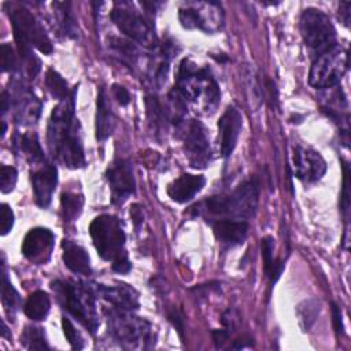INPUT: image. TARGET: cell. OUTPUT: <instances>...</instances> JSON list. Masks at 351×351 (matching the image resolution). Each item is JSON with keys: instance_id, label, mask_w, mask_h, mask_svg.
I'll return each mask as SVG.
<instances>
[{"instance_id": "cell-29", "label": "cell", "mask_w": 351, "mask_h": 351, "mask_svg": "<svg viewBox=\"0 0 351 351\" xmlns=\"http://www.w3.org/2000/svg\"><path fill=\"white\" fill-rule=\"evenodd\" d=\"M52 5L56 12V21L60 32L69 38H75L78 34V26H77V19L71 10V3L55 1Z\"/></svg>"}, {"instance_id": "cell-41", "label": "cell", "mask_w": 351, "mask_h": 351, "mask_svg": "<svg viewBox=\"0 0 351 351\" xmlns=\"http://www.w3.org/2000/svg\"><path fill=\"white\" fill-rule=\"evenodd\" d=\"M221 322L222 325L225 326L226 330H229L230 333L239 326V322H240V314L236 308L233 307H229L223 311L222 314V318H221Z\"/></svg>"}, {"instance_id": "cell-31", "label": "cell", "mask_w": 351, "mask_h": 351, "mask_svg": "<svg viewBox=\"0 0 351 351\" xmlns=\"http://www.w3.org/2000/svg\"><path fill=\"white\" fill-rule=\"evenodd\" d=\"M1 303L7 311L8 315L14 317V314L18 311L19 306H21V298L19 293L16 292V289L12 287L11 281L8 280L5 270H4V265H1Z\"/></svg>"}, {"instance_id": "cell-46", "label": "cell", "mask_w": 351, "mask_h": 351, "mask_svg": "<svg viewBox=\"0 0 351 351\" xmlns=\"http://www.w3.org/2000/svg\"><path fill=\"white\" fill-rule=\"evenodd\" d=\"M211 335L217 347H222L223 343L230 337V332L226 329H215L211 332Z\"/></svg>"}, {"instance_id": "cell-2", "label": "cell", "mask_w": 351, "mask_h": 351, "mask_svg": "<svg viewBox=\"0 0 351 351\" xmlns=\"http://www.w3.org/2000/svg\"><path fill=\"white\" fill-rule=\"evenodd\" d=\"M259 180L251 177L243 181L230 193L210 196L192 207L195 215H208L214 219H241L247 221L256 213L259 202Z\"/></svg>"}, {"instance_id": "cell-27", "label": "cell", "mask_w": 351, "mask_h": 351, "mask_svg": "<svg viewBox=\"0 0 351 351\" xmlns=\"http://www.w3.org/2000/svg\"><path fill=\"white\" fill-rule=\"evenodd\" d=\"M108 48L115 53V56L126 66H134L140 58V51L132 40L111 36L108 37Z\"/></svg>"}, {"instance_id": "cell-25", "label": "cell", "mask_w": 351, "mask_h": 351, "mask_svg": "<svg viewBox=\"0 0 351 351\" xmlns=\"http://www.w3.org/2000/svg\"><path fill=\"white\" fill-rule=\"evenodd\" d=\"M261 250H262V259H263V274L266 276L269 285L273 287L280 278V276L282 274L285 262L278 258H274V240L270 236H266L262 239Z\"/></svg>"}, {"instance_id": "cell-13", "label": "cell", "mask_w": 351, "mask_h": 351, "mask_svg": "<svg viewBox=\"0 0 351 351\" xmlns=\"http://www.w3.org/2000/svg\"><path fill=\"white\" fill-rule=\"evenodd\" d=\"M106 178L111 191L114 204H123L136 192L133 166L126 159H117L106 170Z\"/></svg>"}, {"instance_id": "cell-21", "label": "cell", "mask_w": 351, "mask_h": 351, "mask_svg": "<svg viewBox=\"0 0 351 351\" xmlns=\"http://www.w3.org/2000/svg\"><path fill=\"white\" fill-rule=\"evenodd\" d=\"M206 184V178L199 174L184 173L167 186L169 197L176 203H186L199 193Z\"/></svg>"}, {"instance_id": "cell-35", "label": "cell", "mask_w": 351, "mask_h": 351, "mask_svg": "<svg viewBox=\"0 0 351 351\" xmlns=\"http://www.w3.org/2000/svg\"><path fill=\"white\" fill-rule=\"evenodd\" d=\"M244 75V85L247 86L245 88V92H247V100L250 101V106L252 110L258 108L262 103V89H261V85L256 80V75L252 73V70L250 69H245V71L243 73Z\"/></svg>"}, {"instance_id": "cell-40", "label": "cell", "mask_w": 351, "mask_h": 351, "mask_svg": "<svg viewBox=\"0 0 351 351\" xmlns=\"http://www.w3.org/2000/svg\"><path fill=\"white\" fill-rule=\"evenodd\" d=\"M0 226H1V236H5L11 232L12 226H14V211L11 210V207L5 203L1 204V221H0Z\"/></svg>"}, {"instance_id": "cell-10", "label": "cell", "mask_w": 351, "mask_h": 351, "mask_svg": "<svg viewBox=\"0 0 351 351\" xmlns=\"http://www.w3.org/2000/svg\"><path fill=\"white\" fill-rule=\"evenodd\" d=\"M11 25L16 47H34L44 55L52 53L53 47L44 26L27 8H15L11 12Z\"/></svg>"}, {"instance_id": "cell-42", "label": "cell", "mask_w": 351, "mask_h": 351, "mask_svg": "<svg viewBox=\"0 0 351 351\" xmlns=\"http://www.w3.org/2000/svg\"><path fill=\"white\" fill-rule=\"evenodd\" d=\"M167 317H169V321L173 324V326L177 329V332L180 333V336L184 337V315H182V313L178 308L173 307L169 311Z\"/></svg>"}, {"instance_id": "cell-24", "label": "cell", "mask_w": 351, "mask_h": 351, "mask_svg": "<svg viewBox=\"0 0 351 351\" xmlns=\"http://www.w3.org/2000/svg\"><path fill=\"white\" fill-rule=\"evenodd\" d=\"M12 148L16 154L23 155V158L27 159L32 165H37L45 160L43 148L36 133L15 134L12 138Z\"/></svg>"}, {"instance_id": "cell-43", "label": "cell", "mask_w": 351, "mask_h": 351, "mask_svg": "<svg viewBox=\"0 0 351 351\" xmlns=\"http://www.w3.org/2000/svg\"><path fill=\"white\" fill-rule=\"evenodd\" d=\"M112 93H114V97L117 99V101L121 106H128L130 103V93L125 86H122L119 84H114L112 85Z\"/></svg>"}, {"instance_id": "cell-4", "label": "cell", "mask_w": 351, "mask_h": 351, "mask_svg": "<svg viewBox=\"0 0 351 351\" xmlns=\"http://www.w3.org/2000/svg\"><path fill=\"white\" fill-rule=\"evenodd\" d=\"M51 288L56 295L59 304L73 315L89 333L95 335L99 328V315L96 308L95 292L89 284L55 280Z\"/></svg>"}, {"instance_id": "cell-12", "label": "cell", "mask_w": 351, "mask_h": 351, "mask_svg": "<svg viewBox=\"0 0 351 351\" xmlns=\"http://www.w3.org/2000/svg\"><path fill=\"white\" fill-rule=\"evenodd\" d=\"M184 152L189 165L195 169H204L211 162V148L204 125L197 119L184 123L182 129Z\"/></svg>"}, {"instance_id": "cell-15", "label": "cell", "mask_w": 351, "mask_h": 351, "mask_svg": "<svg viewBox=\"0 0 351 351\" xmlns=\"http://www.w3.org/2000/svg\"><path fill=\"white\" fill-rule=\"evenodd\" d=\"M293 169L298 180L311 184L322 178L326 171V162L319 152L298 145L293 148Z\"/></svg>"}, {"instance_id": "cell-45", "label": "cell", "mask_w": 351, "mask_h": 351, "mask_svg": "<svg viewBox=\"0 0 351 351\" xmlns=\"http://www.w3.org/2000/svg\"><path fill=\"white\" fill-rule=\"evenodd\" d=\"M112 270L117 271V273H121V274H126L130 271L132 269V263L129 261L128 256H123V258H119L117 261H114L112 263Z\"/></svg>"}, {"instance_id": "cell-23", "label": "cell", "mask_w": 351, "mask_h": 351, "mask_svg": "<svg viewBox=\"0 0 351 351\" xmlns=\"http://www.w3.org/2000/svg\"><path fill=\"white\" fill-rule=\"evenodd\" d=\"M62 248H63V262L69 270H71L75 274H84V276H89L92 273L90 259L84 247L64 239L62 243Z\"/></svg>"}, {"instance_id": "cell-32", "label": "cell", "mask_w": 351, "mask_h": 351, "mask_svg": "<svg viewBox=\"0 0 351 351\" xmlns=\"http://www.w3.org/2000/svg\"><path fill=\"white\" fill-rule=\"evenodd\" d=\"M319 302L315 299H307L298 304L296 307V315L300 328L307 332L313 324L315 322L318 314H319Z\"/></svg>"}, {"instance_id": "cell-6", "label": "cell", "mask_w": 351, "mask_h": 351, "mask_svg": "<svg viewBox=\"0 0 351 351\" xmlns=\"http://www.w3.org/2000/svg\"><path fill=\"white\" fill-rule=\"evenodd\" d=\"M110 16L115 26L132 41L152 52L159 47L160 43L155 34L151 19L137 11L130 1H115Z\"/></svg>"}, {"instance_id": "cell-18", "label": "cell", "mask_w": 351, "mask_h": 351, "mask_svg": "<svg viewBox=\"0 0 351 351\" xmlns=\"http://www.w3.org/2000/svg\"><path fill=\"white\" fill-rule=\"evenodd\" d=\"M96 295L106 299L112 307L125 311H134L138 308V293L134 288L128 284L104 285V284H89Z\"/></svg>"}, {"instance_id": "cell-37", "label": "cell", "mask_w": 351, "mask_h": 351, "mask_svg": "<svg viewBox=\"0 0 351 351\" xmlns=\"http://www.w3.org/2000/svg\"><path fill=\"white\" fill-rule=\"evenodd\" d=\"M18 180V171L12 166L1 165L0 169V189L3 193H10L14 191Z\"/></svg>"}, {"instance_id": "cell-39", "label": "cell", "mask_w": 351, "mask_h": 351, "mask_svg": "<svg viewBox=\"0 0 351 351\" xmlns=\"http://www.w3.org/2000/svg\"><path fill=\"white\" fill-rule=\"evenodd\" d=\"M1 67L3 71H15L18 70L16 55L10 44L1 45Z\"/></svg>"}, {"instance_id": "cell-30", "label": "cell", "mask_w": 351, "mask_h": 351, "mask_svg": "<svg viewBox=\"0 0 351 351\" xmlns=\"http://www.w3.org/2000/svg\"><path fill=\"white\" fill-rule=\"evenodd\" d=\"M84 207V197L81 193L77 192H63L60 196V210H62V217L64 221H75L80 214L82 213Z\"/></svg>"}, {"instance_id": "cell-36", "label": "cell", "mask_w": 351, "mask_h": 351, "mask_svg": "<svg viewBox=\"0 0 351 351\" xmlns=\"http://www.w3.org/2000/svg\"><path fill=\"white\" fill-rule=\"evenodd\" d=\"M62 328H63V333L73 350L84 348L85 344H84V339H82L81 333L75 329V326L67 317H62Z\"/></svg>"}, {"instance_id": "cell-48", "label": "cell", "mask_w": 351, "mask_h": 351, "mask_svg": "<svg viewBox=\"0 0 351 351\" xmlns=\"http://www.w3.org/2000/svg\"><path fill=\"white\" fill-rule=\"evenodd\" d=\"M254 339L250 336H241L239 339L234 340V343L230 346V348L233 350H243V348H250L254 346Z\"/></svg>"}, {"instance_id": "cell-7", "label": "cell", "mask_w": 351, "mask_h": 351, "mask_svg": "<svg viewBox=\"0 0 351 351\" xmlns=\"http://www.w3.org/2000/svg\"><path fill=\"white\" fill-rule=\"evenodd\" d=\"M89 234L101 259L112 263L119 258L128 256L125 250L126 234L121 219L115 215H97L89 225Z\"/></svg>"}, {"instance_id": "cell-8", "label": "cell", "mask_w": 351, "mask_h": 351, "mask_svg": "<svg viewBox=\"0 0 351 351\" xmlns=\"http://www.w3.org/2000/svg\"><path fill=\"white\" fill-rule=\"evenodd\" d=\"M299 26L304 45L313 59L337 44L336 29L330 18L321 10L306 8L300 15Z\"/></svg>"}, {"instance_id": "cell-11", "label": "cell", "mask_w": 351, "mask_h": 351, "mask_svg": "<svg viewBox=\"0 0 351 351\" xmlns=\"http://www.w3.org/2000/svg\"><path fill=\"white\" fill-rule=\"evenodd\" d=\"M178 19L185 29L215 33L222 27L223 12L215 1H186L178 8Z\"/></svg>"}, {"instance_id": "cell-19", "label": "cell", "mask_w": 351, "mask_h": 351, "mask_svg": "<svg viewBox=\"0 0 351 351\" xmlns=\"http://www.w3.org/2000/svg\"><path fill=\"white\" fill-rule=\"evenodd\" d=\"M11 97V96H10ZM11 104L15 110V119L18 123L30 125L36 123L41 112V101L26 86L16 85L15 93L11 97Z\"/></svg>"}, {"instance_id": "cell-1", "label": "cell", "mask_w": 351, "mask_h": 351, "mask_svg": "<svg viewBox=\"0 0 351 351\" xmlns=\"http://www.w3.org/2000/svg\"><path fill=\"white\" fill-rule=\"evenodd\" d=\"M75 92L77 86L73 88L67 99L53 107L47 128V144L51 155L70 169H81L86 163L81 126L74 111Z\"/></svg>"}, {"instance_id": "cell-50", "label": "cell", "mask_w": 351, "mask_h": 351, "mask_svg": "<svg viewBox=\"0 0 351 351\" xmlns=\"http://www.w3.org/2000/svg\"><path fill=\"white\" fill-rule=\"evenodd\" d=\"M1 337H4V339H10L11 337V335H8V328H7V325H5V322L4 321H1Z\"/></svg>"}, {"instance_id": "cell-34", "label": "cell", "mask_w": 351, "mask_h": 351, "mask_svg": "<svg viewBox=\"0 0 351 351\" xmlns=\"http://www.w3.org/2000/svg\"><path fill=\"white\" fill-rule=\"evenodd\" d=\"M45 86L48 89V92L51 93V96L60 101L70 96L69 88H67V81L53 69H48L45 73Z\"/></svg>"}, {"instance_id": "cell-17", "label": "cell", "mask_w": 351, "mask_h": 351, "mask_svg": "<svg viewBox=\"0 0 351 351\" xmlns=\"http://www.w3.org/2000/svg\"><path fill=\"white\" fill-rule=\"evenodd\" d=\"M243 128V117L240 110L230 104L218 121V143L221 155L228 159L237 145V140Z\"/></svg>"}, {"instance_id": "cell-47", "label": "cell", "mask_w": 351, "mask_h": 351, "mask_svg": "<svg viewBox=\"0 0 351 351\" xmlns=\"http://www.w3.org/2000/svg\"><path fill=\"white\" fill-rule=\"evenodd\" d=\"M350 8L351 3L350 1H341L339 7V16L343 21V23L348 27L350 26Z\"/></svg>"}, {"instance_id": "cell-49", "label": "cell", "mask_w": 351, "mask_h": 351, "mask_svg": "<svg viewBox=\"0 0 351 351\" xmlns=\"http://www.w3.org/2000/svg\"><path fill=\"white\" fill-rule=\"evenodd\" d=\"M130 208H132L130 210V215H132V218H133V221H134V223L137 226L140 222H143V213H141L138 204H133Z\"/></svg>"}, {"instance_id": "cell-44", "label": "cell", "mask_w": 351, "mask_h": 351, "mask_svg": "<svg viewBox=\"0 0 351 351\" xmlns=\"http://www.w3.org/2000/svg\"><path fill=\"white\" fill-rule=\"evenodd\" d=\"M330 307H332V321H333L335 332H336L337 335H343V333H344V328H343V319H341L340 307H339L335 302L330 303Z\"/></svg>"}, {"instance_id": "cell-38", "label": "cell", "mask_w": 351, "mask_h": 351, "mask_svg": "<svg viewBox=\"0 0 351 351\" xmlns=\"http://www.w3.org/2000/svg\"><path fill=\"white\" fill-rule=\"evenodd\" d=\"M340 210L344 219L347 221L350 213V169L346 162H343V188L340 193Z\"/></svg>"}, {"instance_id": "cell-14", "label": "cell", "mask_w": 351, "mask_h": 351, "mask_svg": "<svg viewBox=\"0 0 351 351\" xmlns=\"http://www.w3.org/2000/svg\"><path fill=\"white\" fill-rule=\"evenodd\" d=\"M55 245V234L47 228L30 229L23 241L21 251L23 256L34 265H45L52 255Z\"/></svg>"}, {"instance_id": "cell-28", "label": "cell", "mask_w": 351, "mask_h": 351, "mask_svg": "<svg viewBox=\"0 0 351 351\" xmlns=\"http://www.w3.org/2000/svg\"><path fill=\"white\" fill-rule=\"evenodd\" d=\"M51 310V300L44 291H36L29 295L23 304L25 314L33 321H43Z\"/></svg>"}, {"instance_id": "cell-22", "label": "cell", "mask_w": 351, "mask_h": 351, "mask_svg": "<svg viewBox=\"0 0 351 351\" xmlns=\"http://www.w3.org/2000/svg\"><path fill=\"white\" fill-rule=\"evenodd\" d=\"M115 128V117L111 108V103L108 100L107 92L104 86L97 89V100H96V138L99 141L107 140Z\"/></svg>"}, {"instance_id": "cell-33", "label": "cell", "mask_w": 351, "mask_h": 351, "mask_svg": "<svg viewBox=\"0 0 351 351\" xmlns=\"http://www.w3.org/2000/svg\"><path fill=\"white\" fill-rule=\"evenodd\" d=\"M21 344L26 350H49L45 333L40 326H26L21 335Z\"/></svg>"}, {"instance_id": "cell-3", "label": "cell", "mask_w": 351, "mask_h": 351, "mask_svg": "<svg viewBox=\"0 0 351 351\" xmlns=\"http://www.w3.org/2000/svg\"><path fill=\"white\" fill-rule=\"evenodd\" d=\"M176 89L200 112L211 114L221 100V90L210 70L200 67L192 59L184 58L177 69Z\"/></svg>"}, {"instance_id": "cell-5", "label": "cell", "mask_w": 351, "mask_h": 351, "mask_svg": "<svg viewBox=\"0 0 351 351\" xmlns=\"http://www.w3.org/2000/svg\"><path fill=\"white\" fill-rule=\"evenodd\" d=\"M110 336L123 348H151L155 346V333L149 321L133 315V311L111 307L104 310Z\"/></svg>"}, {"instance_id": "cell-16", "label": "cell", "mask_w": 351, "mask_h": 351, "mask_svg": "<svg viewBox=\"0 0 351 351\" xmlns=\"http://www.w3.org/2000/svg\"><path fill=\"white\" fill-rule=\"evenodd\" d=\"M58 184V169L53 163L43 160L32 171V189L37 206L47 208L51 204Z\"/></svg>"}, {"instance_id": "cell-20", "label": "cell", "mask_w": 351, "mask_h": 351, "mask_svg": "<svg viewBox=\"0 0 351 351\" xmlns=\"http://www.w3.org/2000/svg\"><path fill=\"white\" fill-rule=\"evenodd\" d=\"M210 223L215 239L228 248L243 244L250 228L248 222L241 219H214Z\"/></svg>"}, {"instance_id": "cell-9", "label": "cell", "mask_w": 351, "mask_h": 351, "mask_svg": "<svg viewBox=\"0 0 351 351\" xmlns=\"http://www.w3.org/2000/svg\"><path fill=\"white\" fill-rule=\"evenodd\" d=\"M348 69V52L336 44L315 59L308 74V82L315 89H330L340 84Z\"/></svg>"}, {"instance_id": "cell-26", "label": "cell", "mask_w": 351, "mask_h": 351, "mask_svg": "<svg viewBox=\"0 0 351 351\" xmlns=\"http://www.w3.org/2000/svg\"><path fill=\"white\" fill-rule=\"evenodd\" d=\"M145 108H147V117L151 129L155 132V136L159 137L165 133L169 117L166 112L165 106L159 101V99L154 95H148L145 97Z\"/></svg>"}]
</instances>
